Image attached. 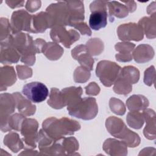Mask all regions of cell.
Returning a JSON list of instances; mask_svg holds the SVG:
<instances>
[{
    "label": "cell",
    "instance_id": "cell-1",
    "mask_svg": "<svg viewBox=\"0 0 156 156\" xmlns=\"http://www.w3.org/2000/svg\"><path fill=\"white\" fill-rule=\"evenodd\" d=\"M43 130L51 138L60 140L65 135H71L80 129V124L76 121L63 118L59 120L54 118H48L43 124Z\"/></svg>",
    "mask_w": 156,
    "mask_h": 156
},
{
    "label": "cell",
    "instance_id": "cell-2",
    "mask_svg": "<svg viewBox=\"0 0 156 156\" xmlns=\"http://www.w3.org/2000/svg\"><path fill=\"white\" fill-rule=\"evenodd\" d=\"M70 115L83 119H90L95 117L98 113V105L93 98H79L68 105Z\"/></svg>",
    "mask_w": 156,
    "mask_h": 156
},
{
    "label": "cell",
    "instance_id": "cell-3",
    "mask_svg": "<svg viewBox=\"0 0 156 156\" xmlns=\"http://www.w3.org/2000/svg\"><path fill=\"white\" fill-rule=\"evenodd\" d=\"M121 67L114 62L101 61L96 68V76L106 87L111 86L119 78L121 74Z\"/></svg>",
    "mask_w": 156,
    "mask_h": 156
},
{
    "label": "cell",
    "instance_id": "cell-4",
    "mask_svg": "<svg viewBox=\"0 0 156 156\" xmlns=\"http://www.w3.org/2000/svg\"><path fill=\"white\" fill-rule=\"evenodd\" d=\"M107 1H95L90 4L91 13L90 16L89 25L95 30H99L107 25Z\"/></svg>",
    "mask_w": 156,
    "mask_h": 156
},
{
    "label": "cell",
    "instance_id": "cell-5",
    "mask_svg": "<svg viewBox=\"0 0 156 156\" xmlns=\"http://www.w3.org/2000/svg\"><path fill=\"white\" fill-rule=\"evenodd\" d=\"M22 93L29 100L35 103L44 101L49 94L46 86L39 82H32L26 84L23 87Z\"/></svg>",
    "mask_w": 156,
    "mask_h": 156
},
{
    "label": "cell",
    "instance_id": "cell-6",
    "mask_svg": "<svg viewBox=\"0 0 156 156\" xmlns=\"http://www.w3.org/2000/svg\"><path fill=\"white\" fill-rule=\"evenodd\" d=\"M12 28L13 32L26 30L35 33L33 27V16L23 10L14 12L11 19Z\"/></svg>",
    "mask_w": 156,
    "mask_h": 156
},
{
    "label": "cell",
    "instance_id": "cell-7",
    "mask_svg": "<svg viewBox=\"0 0 156 156\" xmlns=\"http://www.w3.org/2000/svg\"><path fill=\"white\" fill-rule=\"evenodd\" d=\"M13 94H1V130L6 132L10 130L9 126V115L13 113L15 110V99Z\"/></svg>",
    "mask_w": 156,
    "mask_h": 156
},
{
    "label": "cell",
    "instance_id": "cell-8",
    "mask_svg": "<svg viewBox=\"0 0 156 156\" xmlns=\"http://www.w3.org/2000/svg\"><path fill=\"white\" fill-rule=\"evenodd\" d=\"M106 126L107 130L112 135L121 139H126V142H127V140L126 135L129 136L138 137L137 134L130 131L126 127L122 121L115 116H111L107 119Z\"/></svg>",
    "mask_w": 156,
    "mask_h": 156
},
{
    "label": "cell",
    "instance_id": "cell-9",
    "mask_svg": "<svg viewBox=\"0 0 156 156\" xmlns=\"http://www.w3.org/2000/svg\"><path fill=\"white\" fill-rule=\"evenodd\" d=\"M51 37L53 41L62 43L66 47L69 48L73 43L79 40V34L73 30L66 31L62 26H55L51 31Z\"/></svg>",
    "mask_w": 156,
    "mask_h": 156
},
{
    "label": "cell",
    "instance_id": "cell-10",
    "mask_svg": "<svg viewBox=\"0 0 156 156\" xmlns=\"http://www.w3.org/2000/svg\"><path fill=\"white\" fill-rule=\"evenodd\" d=\"M119 38L121 40L139 41L143 39V35L141 26L134 23L121 25L118 29Z\"/></svg>",
    "mask_w": 156,
    "mask_h": 156
},
{
    "label": "cell",
    "instance_id": "cell-11",
    "mask_svg": "<svg viewBox=\"0 0 156 156\" xmlns=\"http://www.w3.org/2000/svg\"><path fill=\"white\" fill-rule=\"evenodd\" d=\"M21 128V134L24 136L25 143L29 146L35 147L34 141L38 128L37 121L32 119H25L22 123Z\"/></svg>",
    "mask_w": 156,
    "mask_h": 156
},
{
    "label": "cell",
    "instance_id": "cell-12",
    "mask_svg": "<svg viewBox=\"0 0 156 156\" xmlns=\"http://www.w3.org/2000/svg\"><path fill=\"white\" fill-rule=\"evenodd\" d=\"M72 55L81 65L86 66L87 68H89L90 70L92 69L94 60L91 58L90 53L87 52L85 46L80 45L76 47L72 51Z\"/></svg>",
    "mask_w": 156,
    "mask_h": 156
},
{
    "label": "cell",
    "instance_id": "cell-13",
    "mask_svg": "<svg viewBox=\"0 0 156 156\" xmlns=\"http://www.w3.org/2000/svg\"><path fill=\"white\" fill-rule=\"evenodd\" d=\"M12 46H1V62L2 63H12L18 61L20 55Z\"/></svg>",
    "mask_w": 156,
    "mask_h": 156
},
{
    "label": "cell",
    "instance_id": "cell-14",
    "mask_svg": "<svg viewBox=\"0 0 156 156\" xmlns=\"http://www.w3.org/2000/svg\"><path fill=\"white\" fill-rule=\"evenodd\" d=\"M16 81V75L13 67L4 66L1 68V90L3 87L10 86ZM6 89V88H5Z\"/></svg>",
    "mask_w": 156,
    "mask_h": 156
},
{
    "label": "cell",
    "instance_id": "cell-15",
    "mask_svg": "<svg viewBox=\"0 0 156 156\" xmlns=\"http://www.w3.org/2000/svg\"><path fill=\"white\" fill-rule=\"evenodd\" d=\"M107 4L109 7L110 21L111 22L113 21V16L118 18H123L127 16L129 10L127 6L116 1L107 2Z\"/></svg>",
    "mask_w": 156,
    "mask_h": 156
},
{
    "label": "cell",
    "instance_id": "cell-16",
    "mask_svg": "<svg viewBox=\"0 0 156 156\" xmlns=\"http://www.w3.org/2000/svg\"><path fill=\"white\" fill-rule=\"evenodd\" d=\"M13 94L16 98L17 107L19 112L26 115H32L35 113V105H32L29 101L24 99L18 93H15Z\"/></svg>",
    "mask_w": 156,
    "mask_h": 156
},
{
    "label": "cell",
    "instance_id": "cell-17",
    "mask_svg": "<svg viewBox=\"0 0 156 156\" xmlns=\"http://www.w3.org/2000/svg\"><path fill=\"white\" fill-rule=\"evenodd\" d=\"M48 104L55 108H61L65 106L62 92L57 88H52L51 89L50 98L48 101Z\"/></svg>",
    "mask_w": 156,
    "mask_h": 156
},
{
    "label": "cell",
    "instance_id": "cell-18",
    "mask_svg": "<svg viewBox=\"0 0 156 156\" xmlns=\"http://www.w3.org/2000/svg\"><path fill=\"white\" fill-rule=\"evenodd\" d=\"M110 107L111 110L118 115H124L125 113L124 105L120 100L112 98L110 101Z\"/></svg>",
    "mask_w": 156,
    "mask_h": 156
}]
</instances>
